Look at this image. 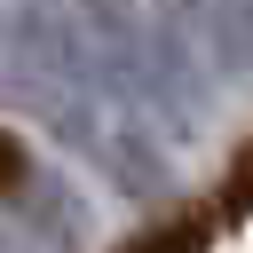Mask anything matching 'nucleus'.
<instances>
[{
  "mask_svg": "<svg viewBox=\"0 0 253 253\" xmlns=\"http://www.w3.org/2000/svg\"><path fill=\"white\" fill-rule=\"evenodd\" d=\"M0 253H87V206L63 174L32 166L16 198H0Z\"/></svg>",
  "mask_w": 253,
  "mask_h": 253,
  "instance_id": "1",
  "label": "nucleus"
},
{
  "mask_svg": "<svg viewBox=\"0 0 253 253\" xmlns=\"http://www.w3.org/2000/svg\"><path fill=\"white\" fill-rule=\"evenodd\" d=\"M213 229H221V213H206V206H174V213L142 221L134 237H119V253H206Z\"/></svg>",
  "mask_w": 253,
  "mask_h": 253,
  "instance_id": "2",
  "label": "nucleus"
},
{
  "mask_svg": "<svg viewBox=\"0 0 253 253\" xmlns=\"http://www.w3.org/2000/svg\"><path fill=\"white\" fill-rule=\"evenodd\" d=\"M221 221H253V142L229 158V182H221V206H213Z\"/></svg>",
  "mask_w": 253,
  "mask_h": 253,
  "instance_id": "3",
  "label": "nucleus"
},
{
  "mask_svg": "<svg viewBox=\"0 0 253 253\" xmlns=\"http://www.w3.org/2000/svg\"><path fill=\"white\" fill-rule=\"evenodd\" d=\"M32 166H40V158H32V150H24V134H8V126H0V198H16V190H24V174H32Z\"/></svg>",
  "mask_w": 253,
  "mask_h": 253,
  "instance_id": "4",
  "label": "nucleus"
}]
</instances>
